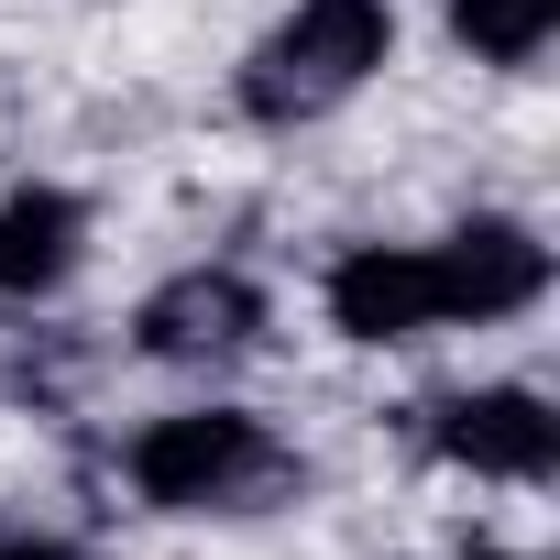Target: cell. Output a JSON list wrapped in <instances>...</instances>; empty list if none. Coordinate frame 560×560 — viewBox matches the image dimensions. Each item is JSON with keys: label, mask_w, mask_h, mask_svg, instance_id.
<instances>
[{"label": "cell", "mask_w": 560, "mask_h": 560, "mask_svg": "<svg viewBox=\"0 0 560 560\" xmlns=\"http://www.w3.org/2000/svg\"><path fill=\"white\" fill-rule=\"evenodd\" d=\"M396 45V12L385 0H298L287 23H275L242 67V110L253 121H308L330 100H352Z\"/></svg>", "instance_id": "6da1fadb"}, {"label": "cell", "mask_w": 560, "mask_h": 560, "mask_svg": "<svg viewBox=\"0 0 560 560\" xmlns=\"http://www.w3.org/2000/svg\"><path fill=\"white\" fill-rule=\"evenodd\" d=\"M132 483H143V505H176V516L264 505L287 483V451H275L242 407H198V418H154L132 440Z\"/></svg>", "instance_id": "7a4b0ae2"}, {"label": "cell", "mask_w": 560, "mask_h": 560, "mask_svg": "<svg viewBox=\"0 0 560 560\" xmlns=\"http://www.w3.org/2000/svg\"><path fill=\"white\" fill-rule=\"evenodd\" d=\"M429 264H440V319H505L549 287V253L516 220H472V231L429 242Z\"/></svg>", "instance_id": "3957f363"}, {"label": "cell", "mask_w": 560, "mask_h": 560, "mask_svg": "<svg viewBox=\"0 0 560 560\" xmlns=\"http://www.w3.org/2000/svg\"><path fill=\"white\" fill-rule=\"evenodd\" d=\"M330 319L352 341H418V330H440V264L429 253H396V242H363L330 275Z\"/></svg>", "instance_id": "277c9868"}, {"label": "cell", "mask_w": 560, "mask_h": 560, "mask_svg": "<svg viewBox=\"0 0 560 560\" xmlns=\"http://www.w3.org/2000/svg\"><path fill=\"white\" fill-rule=\"evenodd\" d=\"M143 352H165V363H198V352H242L253 330H264V298L242 287L231 264H198V275H176V287H154L143 298Z\"/></svg>", "instance_id": "5b68a950"}, {"label": "cell", "mask_w": 560, "mask_h": 560, "mask_svg": "<svg viewBox=\"0 0 560 560\" xmlns=\"http://www.w3.org/2000/svg\"><path fill=\"white\" fill-rule=\"evenodd\" d=\"M440 451L472 462V472L538 483L549 451H560V429H549V407H538L527 385H483V396H451V407H440Z\"/></svg>", "instance_id": "8992f818"}, {"label": "cell", "mask_w": 560, "mask_h": 560, "mask_svg": "<svg viewBox=\"0 0 560 560\" xmlns=\"http://www.w3.org/2000/svg\"><path fill=\"white\" fill-rule=\"evenodd\" d=\"M78 198H56V187H23V198H0V298H34V287H56V275L78 264Z\"/></svg>", "instance_id": "52a82bcc"}, {"label": "cell", "mask_w": 560, "mask_h": 560, "mask_svg": "<svg viewBox=\"0 0 560 560\" xmlns=\"http://www.w3.org/2000/svg\"><path fill=\"white\" fill-rule=\"evenodd\" d=\"M549 23H560V0H451V34L494 67H527L549 45Z\"/></svg>", "instance_id": "ba28073f"}, {"label": "cell", "mask_w": 560, "mask_h": 560, "mask_svg": "<svg viewBox=\"0 0 560 560\" xmlns=\"http://www.w3.org/2000/svg\"><path fill=\"white\" fill-rule=\"evenodd\" d=\"M0 560H78L67 538H0Z\"/></svg>", "instance_id": "9c48e42d"}, {"label": "cell", "mask_w": 560, "mask_h": 560, "mask_svg": "<svg viewBox=\"0 0 560 560\" xmlns=\"http://www.w3.org/2000/svg\"><path fill=\"white\" fill-rule=\"evenodd\" d=\"M472 560H505V549H472Z\"/></svg>", "instance_id": "30bf717a"}]
</instances>
